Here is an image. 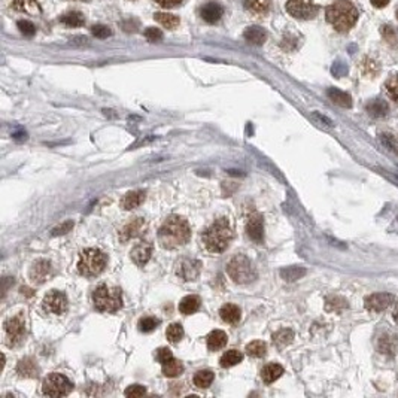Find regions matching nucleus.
<instances>
[{
	"label": "nucleus",
	"instance_id": "1",
	"mask_svg": "<svg viewBox=\"0 0 398 398\" xmlns=\"http://www.w3.org/2000/svg\"><path fill=\"white\" fill-rule=\"evenodd\" d=\"M359 18V11L352 0H334L325 8V20L339 33L352 30Z\"/></svg>",
	"mask_w": 398,
	"mask_h": 398
},
{
	"label": "nucleus",
	"instance_id": "2",
	"mask_svg": "<svg viewBox=\"0 0 398 398\" xmlns=\"http://www.w3.org/2000/svg\"><path fill=\"white\" fill-rule=\"evenodd\" d=\"M191 239V228L185 218L172 215L158 230V243L164 249H175L188 243Z\"/></svg>",
	"mask_w": 398,
	"mask_h": 398
},
{
	"label": "nucleus",
	"instance_id": "3",
	"mask_svg": "<svg viewBox=\"0 0 398 398\" xmlns=\"http://www.w3.org/2000/svg\"><path fill=\"white\" fill-rule=\"evenodd\" d=\"M206 249L212 254L224 252L233 240V230L227 218H218L201 236Z\"/></svg>",
	"mask_w": 398,
	"mask_h": 398
},
{
	"label": "nucleus",
	"instance_id": "4",
	"mask_svg": "<svg viewBox=\"0 0 398 398\" xmlns=\"http://www.w3.org/2000/svg\"><path fill=\"white\" fill-rule=\"evenodd\" d=\"M94 308L103 313H113L123 308L121 289L116 287L99 285L93 292Z\"/></svg>",
	"mask_w": 398,
	"mask_h": 398
},
{
	"label": "nucleus",
	"instance_id": "5",
	"mask_svg": "<svg viewBox=\"0 0 398 398\" xmlns=\"http://www.w3.org/2000/svg\"><path fill=\"white\" fill-rule=\"evenodd\" d=\"M106 264H108V258L100 249L88 248L79 257L78 271L85 278H94L105 270Z\"/></svg>",
	"mask_w": 398,
	"mask_h": 398
},
{
	"label": "nucleus",
	"instance_id": "6",
	"mask_svg": "<svg viewBox=\"0 0 398 398\" xmlns=\"http://www.w3.org/2000/svg\"><path fill=\"white\" fill-rule=\"evenodd\" d=\"M227 273L236 284H249L257 279V270L244 255H236L227 264Z\"/></svg>",
	"mask_w": 398,
	"mask_h": 398
},
{
	"label": "nucleus",
	"instance_id": "7",
	"mask_svg": "<svg viewBox=\"0 0 398 398\" xmlns=\"http://www.w3.org/2000/svg\"><path fill=\"white\" fill-rule=\"evenodd\" d=\"M73 389L72 382L63 375L51 373L48 377H45L42 383V392L48 397H66L67 394Z\"/></svg>",
	"mask_w": 398,
	"mask_h": 398
},
{
	"label": "nucleus",
	"instance_id": "8",
	"mask_svg": "<svg viewBox=\"0 0 398 398\" xmlns=\"http://www.w3.org/2000/svg\"><path fill=\"white\" fill-rule=\"evenodd\" d=\"M285 8L292 18L301 21L313 20L319 12V6L313 0H288Z\"/></svg>",
	"mask_w": 398,
	"mask_h": 398
},
{
	"label": "nucleus",
	"instance_id": "9",
	"mask_svg": "<svg viewBox=\"0 0 398 398\" xmlns=\"http://www.w3.org/2000/svg\"><path fill=\"white\" fill-rule=\"evenodd\" d=\"M42 306H44L45 312H48V313L62 315L67 309L66 295L60 291H51L44 297Z\"/></svg>",
	"mask_w": 398,
	"mask_h": 398
},
{
	"label": "nucleus",
	"instance_id": "10",
	"mask_svg": "<svg viewBox=\"0 0 398 398\" xmlns=\"http://www.w3.org/2000/svg\"><path fill=\"white\" fill-rule=\"evenodd\" d=\"M3 328L8 337V345H15L18 342H21L24 330H25L21 316H9L3 322Z\"/></svg>",
	"mask_w": 398,
	"mask_h": 398
},
{
	"label": "nucleus",
	"instance_id": "11",
	"mask_svg": "<svg viewBox=\"0 0 398 398\" xmlns=\"http://www.w3.org/2000/svg\"><path fill=\"white\" fill-rule=\"evenodd\" d=\"M395 297L392 294L388 292H377V294H372L364 300L365 309L370 312H382V310L388 309L392 303H394Z\"/></svg>",
	"mask_w": 398,
	"mask_h": 398
},
{
	"label": "nucleus",
	"instance_id": "12",
	"mask_svg": "<svg viewBox=\"0 0 398 398\" xmlns=\"http://www.w3.org/2000/svg\"><path fill=\"white\" fill-rule=\"evenodd\" d=\"M246 234L255 243H263L264 240V221L260 213H252L246 222Z\"/></svg>",
	"mask_w": 398,
	"mask_h": 398
},
{
	"label": "nucleus",
	"instance_id": "13",
	"mask_svg": "<svg viewBox=\"0 0 398 398\" xmlns=\"http://www.w3.org/2000/svg\"><path fill=\"white\" fill-rule=\"evenodd\" d=\"M52 273V267L51 263L46 260H38L36 263L30 267V279L35 284H44L45 281L49 278V274Z\"/></svg>",
	"mask_w": 398,
	"mask_h": 398
},
{
	"label": "nucleus",
	"instance_id": "14",
	"mask_svg": "<svg viewBox=\"0 0 398 398\" xmlns=\"http://www.w3.org/2000/svg\"><path fill=\"white\" fill-rule=\"evenodd\" d=\"M224 15V8L217 2H209L200 8V17L209 24H217Z\"/></svg>",
	"mask_w": 398,
	"mask_h": 398
},
{
	"label": "nucleus",
	"instance_id": "15",
	"mask_svg": "<svg viewBox=\"0 0 398 398\" xmlns=\"http://www.w3.org/2000/svg\"><path fill=\"white\" fill-rule=\"evenodd\" d=\"M152 255V244L148 243V242H143V243L136 244L130 252V257H132L133 263L139 267H143L149 261Z\"/></svg>",
	"mask_w": 398,
	"mask_h": 398
},
{
	"label": "nucleus",
	"instance_id": "16",
	"mask_svg": "<svg viewBox=\"0 0 398 398\" xmlns=\"http://www.w3.org/2000/svg\"><path fill=\"white\" fill-rule=\"evenodd\" d=\"M377 348L382 354L394 355L398 351V335L394 332H385L379 337Z\"/></svg>",
	"mask_w": 398,
	"mask_h": 398
},
{
	"label": "nucleus",
	"instance_id": "17",
	"mask_svg": "<svg viewBox=\"0 0 398 398\" xmlns=\"http://www.w3.org/2000/svg\"><path fill=\"white\" fill-rule=\"evenodd\" d=\"M200 264L199 261H196V260H187V261H183L180 267H179V270H177V274L183 279V281H194L197 276H199L200 273Z\"/></svg>",
	"mask_w": 398,
	"mask_h": 398
},
{
	"label": "nucleus",
	"instance_id": "18",
	"mask_svg": "<svg viewBox=\"0 0 398 398\" xmlns=\"http://www.w3.org/2000/svg\"><path fill=\"white\" fill-rule=\"evenodd\" d=\"M143 228H145V221H143L142 218L133 220L132 222H129V224L121 230V240H123V242H127V240H130L133 237L139 236Z\"/></svg>",
	"mask_w": 398,
	"mask_h": 398
},
{
	"label": "nucleus",
	"instance_id": "19",
	"mask_svg": "<svg viewBox=\"0 0 398 398\" xmlns=\"http://www.w3.org/2000/svg\"><path fill=\"white\" fill-rule=\"evenodd\" d=\"M244 39L252 45H263L267 39V32H265L263 27H258V25H251L244 30L243 33Z\"/></svg>",
	"mask_w": 398,
	"mask_h": 398
},
{
	"label": "nucleus",
	"instance_id": "20",
	"mask_svg": "<svg viewBox=\"0 0 398 398\" xmlns=\"http://www.w3.org/2000/svg\"><path fill=\"white\" fill-rule=\"evenodd\" d=\"M12 9H15L17 12L30 14V15H39L41 14V6H39L38 0H14Z\"/></svg>",
	"mask_w": 398,
	"mask_h": 398
},
{
	"label": "nucleus",
	"instance_id": "21",
	"mask_svg": "<svg viewBox=\"0 0 398 398\" xmlns=\"http://www.w3.org/2000/svg\"><path fill=\"white\" fill-rule=\"evenodd\" d=\"M240 315H242V312L239 309V306L231 304V303L224 304L220 309V316L227 324H237L240 321Z\"/></svg>",
	"mask_w": 398,
	"mask_h": 398
},
{
	"label": "nucleus",
	"instance_id": "22",
	"mask_svg": "<svg viewBox=\"0 0 398 398\" xmlns=\"http://www.w3.org/2000/svg\"><path fill=\"white\" fill-rule=\"evenodd\" d=\"M244 8L246 11H249L254 15H267L270 8H271V2L270 0H244Z\"/></svg>",
	"mask_w": 398,
	"mask_h": 398
},
{
	"label": "nucleus",
	"instance_id": "23",
	"mask_svg": "<svg viewBox=\"0 0 398 398\" xmlns=\"http://www.w3.org/2000/svg\"><path fill=\"white\" fill-rule=\"evenodd\" d=\"M227 334L221 330H213L207 335V348L209 351H218V349H222L225 345H227Z\"/></svg>",
	"mask_w": 398,
	"mask_h": 398
},
{
	"label": "nucleus",
	"instance_id": "24",
	"mask_svg": "<svg viewBox=\"0 0 398 398\" xmlns=\"http://www.w3.org/2000/svg\"><path fill=\"white\" fill-rule=\"evenodd\" d=\"M145 201V191H130L123 199V207L126 210H132L139 207Z\"/></svg>",
	"mask_w": 398,
	"mask_h": 398
},
{
	"label": "nucleus",
	"instance_id": "25",
	"mask_svg": "<svg viewBox=\"0 0 398 398\" xmlns=\"http://www.w3.org/2000/svg\"><path fill=\"white\" fill-rule=\"evenodd\" d=\"M200 309V298L197 295H187L179 303V312L182 315H191Z\"/></svg>",
	"mask_w": 398,
	"mask_h": 398
},
{
	"label": "nucleus",
	"instance_id": "26",
	"mask_svg": "<svg viewBox=\"0 0 398 398\" xmlns=\"http://www.w3.org/2000/svg\"><path fill=\"white\" fill-rule=\"evenodd\" d=\"M284 375V367L279 364H267L263 372H261V379L265 383H273L279 377Z\"/></svg>",
	"mask_w": 398,
	"mask_h": 398
},
{
	"label": "nucleus",
	"instance_id": "27",
	"mask_svg": "<svg viewBox=\"0 0 398 398\" xmlns=\"http://www.w3.org/2000/svg\"><path fill=\"white\" fill-rule=\"evenodd\" d=\"M60 22L65 24L66 27H73L75 28V27H81V25L85 24V17L81 12H78V11H69L65 15L60 17Z\"/></svg>",
	"mask_w": 398,
	"mask_h": 398
},
{
	"label": "nucleus",
	"instance_id": "28",
	"mask_svg": "<svg viewBox=\"0 0 398 398\" xmlns=\"http://www.w3.org/2000/svg\"><path fill=\"white\" fill-rule=\"evenodd\" d=\"M243 359V354L237 349H230L227 351L225 354L222 355L221 359H220V364L224 369H228V367H233V365H237L239 362H242Z\"/></svg>",
	"mask_w": 398,
	"mask_h": 398
},
{
	"label": "nucleus",
	"instance_id": "29",
	"mask_svg": "<svg viewBox=\"0 0 398 398\" xmlns=\"http://www.w3.org/2000/svg\"><path fill=\"white\" fill-rule=\"evenodd\" d=\"M327 94H328V97L331 99L335 105H339V106H342V108H351V106H352V99H351V96L346 94V93H343V91H340V89L330 88Z\"/></svg>",
	"mask_w": 398,
	"mask_h": 398
},
{
	"label": "nucleus",
	"instance_id": "30",
	"mask_svg": "<svg viewBox=\"0 0 398 398\" xmlns=\"http://www.w3.org/2000/svg\"><path fill=\"white\" fill-rule=\"evenodd\" d=\"M17 373L21 377H35L38 373V367H36V364L33 362L32 358H24L18 362Z\"/></svg>",
	"mask_w": 398,
	"mask_h": 398
},
{
	"label": "nucleus",
	"instance_id": "31",
	"mask_svg": "<svg viewBox=\"0 0 398 398\" xmlns=\"http://www.w3.org/2000/svg\"><path fill=\"white\" fill-rule=\"evenodd\" d=\"M155 21L160 22L163 27L169 28V30H173L179 25V17L173 15V14H167V12H157L154 15Z\"/></svg>",
	"mask_w": 398,
	"mask_h": 398
},
{
	"label": "nucleus",
	"instance_id": "32",
	"mask_svg": "<svg viewBox=\"0 0 398 398\" xmlns=\"http://www.w3.org/2000/svg\"><path fill=\"white\" fill-rule=\"evenodd\" d=\"M182 372H183V365L179 359L172 358L163 364V375L166 377H177Z\"/></svg>",
	"mask_w": 398,
	"mask_h": 398
},
{
	"label": "nucleus",
	"instance_id": "33",
	"mask_svg": "<svg viewBox=\"0 0 398 398\" xmlns=\"http://www.w3.org/2000/svg\"><path fill=\"white\" fill-rule=\"evenodd\" d=\"M306 274V268L300 267V265H292V267H287L281 270V276L282 279H285L288 282H294L297 279H300L301 276Z\"/></svg>",
	"mask_w": 398,
	"mask_h": 398
},
{
	"label": "nucleus",
	"instance_id": "34",
	"mask_svg": "<svg viewBox=\"0 0 398 398\" xmlns=\"http://www.w3.org/2000/svg\"><path fill=\"white\" fill-rule=\"evenodd\" d=\"M213 377H215V375H213L210 370H201V372H199V373H196V376H194V379H193V382H194V385H196L197 388L204 389V388H209V386L212 385Z\"/></svg>",
	"mask_w": 398,
	"mask_h": 398
},
{
	"label": "nucleus",
	"instance_id": "35",
	"mask_svg": "<svg viewBox=\"0 0 398 398\" xmlns=\"http://www.w3.org/2000/svg\"><path fill=\"white\" fill-rule=\"evenodd\" d=\"M267 352V345L261 340H254L246 345V354L252 358H261Z\"/></svg>",
	"mask_w": 398,
	"mask_h": 398
},
{
	"label": "nucleus",
	"instance_id": "36",
	"mask_svg": "<svg viewBox=\"0 0 398 398\" xmlns=\"http://www.w3.org/2000/svg\"><path fill=\"white\" fill-rule=\"evenodd\" d=\"M294 339V332L289 328H284V330H279L278 332L273 334V342L279 346V348H284L289 345Z\"/></svg>",
	"mask_w": 398,
	"mask_h": 398
},
{
	"label": "nucleus",
	"instance_id": "37",
	"mask_svg": "<svg viewBox=\"0 0 398 398\" xmlns=\"http://www.w3.org/2000/svg\"><path fill=\"white\" fill-rule=\"evenodd\" d=\"M386 111H388V105L383 102V100H373L367 105V112L373 116H383L386 115Z\"/></svg>",
	"mask_w": 398,
	"mask_h": 398
},
{
	"label": "nucleus",
	"instance_id": "38",
	"mask_svg": "<svg viewBox=\"0 0 398 398\" xmlns=\"http://www.w3.org/2000/svg\"><path fill=\"white\" fill-rule=\"evenodd\" d=\"M379 137H380V140H382V143L389 149V151H392L394 154L398 155V137L397 136H394V134H391V133H380L379 134Z\"/></svg>",
	"mask_w": 398,
	"mask_h": 398
},
{
	"label": "nucleus",
	"instance_id": "39",
	"mask_svg": "<svg viewBox=\"0 0 398 398\" xmlns=\"http://www.w3.org/2000/svg\"><path fill=\"white\" fill-rule=\"evenodd\" d=\"M385 89H386L388 96H389L395 103H398V73L388 78V81H386V84H385Z\"/></svg>",
	"mask_w": 398,
	"mask_h": 398
},
{
	"label": "nucleus",
	"instance_id": "40",
	"mask_svg": "<svg viewBox=\"0 0 398 398\" xmlns=\"http://www.w3.org/2000/svg\"><path fill=\"white\" fill-rule=\"evenodd\" d=\"M166 335H167L169 342L177 343V342L183 337V328H182V325H180V324H172V325L167 328Z\"/></svg>",
	"mask_w": 398,
	"mask_h": 398
},
{
	"label": "nucleus",
	"instance_id": "41",
	"mask_svg": "<svg viewBox=\"0 0 398 398\" xmlns=\"http://www.w3.org/2000/svg\"><path fill=\"white\" fill-rule=\"evenodd\" d=\"M158 325H160V321L155 319V318H151V316L142 318V319L139 321V330H140L142 332L154 331Z\"/></svg>",
	"mask_w": 398,
	"mask_h": 398
},
{
	"label": "nucleus",
	"instance_id": "42",
	"mask_svg": "<svg viewBox=\"0 0 398 398\" xmlns=\"http://www.w3.org/2000/svg\"><path fill=\"white\" fill-rule=\"evenodd\" d=\"M91 33H93V36H96L99 39H106L112 35V30L103 24H96L94 27H91Z\"/></svg>",
	"mask_w": 398,
	"mask_h": 398
},
{
	"label": "nucleus",
	"instance_id": "43",
	"mask_svg": "<svg viewBox=\"0 0 398 398\" xmlns=\"http://www.w3.org/2000/svg\"><path fill=\"white\" fill-rule=\"evenodd\" d=\"M145 394H146V389H145L142 385H132V386H129V388L124 391V395L129 398L142 397V395H145Z\"/></svg>",
	"mask_w": 398,
	"mask_h": 398
},
{
	"label": "nucleus",
	"instance_id": "44",
	"mask_svg": "<svg viewBox=\"0 0 398 398\" xmlns=\"http://www.w3.org/2000/svg\"><path fill=\"white\" fill-rule=\"evenodd\" d=\"M17 25H18V28H20V32H21L24 36H33L35 33H36V27H35V24H32L30 21H25V20H21V21L17 22Z\"/></svg>",
	"mask_w": 398,
	"mask_h": 398
},
{
	"label": "nucleus",
	"instance_id": "45",
	"mask_svg": "<svg viewBox=\"0 0 398 398\" xmlns=\"http://www.w3.org/2000/svg\"><path fill=\"white\" fill-rule=\"evenodd\" d=\"M145 38L149 41V42H158L163 39V33L160 28H155V27H148L145 30Z\"/></svg>",
	"mask_w": 398,
	"mask_h": 398
},
{
	"label": "nucleus",
	"instance_id": "46",
	"mask_svg": "<svg viewBox=\"0 0 398 398\" xmlns=\"http://www.w3.org/2000/svg\"><path fill=\"white\" fill-rule=\"evenodd\" d=\"M155 358H157L161 364H164V362H167L169 359L173 358V354H172V351H170L169 348H160V349H157V352H155Z\"/></svg>",
	"mask_w": 398,
	"mask_h": 398
},
{
	"label": "nucleus",
	"instance_id": "47",
	"mask_svg": "<svg viewBox=\"0 0 398 398\" xmlns=\"http://www.w3.org/2000/svg\"><path fill=\"white\" fill-rule=\"evenodd\" d=\"M73 228V222L72 221H66L65 224H62L60 227H57V228H54L52 230V236H58V234H66L69 233L70 230Z\"/></svg>",
	"mask_w": 398,
	"mask_h": 398
},
{
	"label": "nucleus",
	"instance_id": "48",
	"mask_svg": "<svg viewBox=\"0 0 398 398\" xmlns=\"http://www.w3.org/2000/svg\"><path fill=\"white\" fill-rule=\"evenodd\" d=\"M154 2L161 8H175L182 3V0H154Z\"/></svg>",
	"mask_w": 398,
	"mask_h": 398
},
{
	"label": "nucleus",
	"instance_id": "49",
	"mask_svg": "<svg viewBox=\"0 0 398 398\" xmlns=\"http://www.w3.org/2000/svg\"><path fill=\"white\" fill-rule=\"evenodd\" d=\"M389 2H391V0H370V3H372L375 8H377V9H382V8H385V6H388Z\"/></svg>",
	"mask_w": 398,
	"mask_h": 398
},
{
	"label": "nucleus",
	"instance_id": "50",
	"mask_svg": "<svg viewBox=\"0 0 398 398\" xmlns=\"http://www.w3.org/2000/svg\"><path fill=\"white\" fill-rule=\"evenodd\" d=\"M394 319L398 322V304L397 308H395V310H394Z\"/></svg>",
	"mask_w": 398,
	"mask_h": 398
},
{
	"label": "nucleus",
	"instance_id": "51",
	"mask_svg": "<svg viewBox=\"0 0 398 398\" xmlns=\"http://www.w3.org/2000/svg\"><path fill=\"white\" fill-rule=\"evenodd\" d=\"M395 18H397V21H398V8H397V11H395Z\"/></svg>",
	"mask_w": 398,
	"mask_h": 398
},
{
	"label": "nucleus",
	"instance_id": "52",
	"mask_svg": "<svg viewBox=\"0 0 398 398\" xmlns=\"http://www.w3.org/2000/svg\"><path fill=\"white\" fill-rule=\"evenodd\" d=\"M79 2H89V0H79Z\"/></svg>",
	"mask_w": 398,
	"mask_h": 398
}]
</instances>
